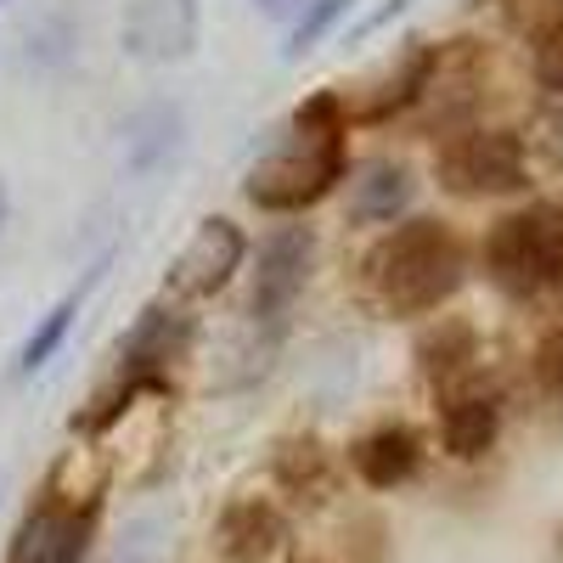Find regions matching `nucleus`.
Here are the masks:
<instances>
[{
    "instance_id": "nucleus-9",
    "label": "nucleus",
    "mask_w": 563,
    "mask_h": 563,
    "mask_svg": "<svg viewBox=\"0 0 563 563\" xmlns=\"http://www.w3.org/2000/svg\"><path fill=\"white\" fill-rule=\"evenodd\" d=\"M434 63H440V52L429 40H406V52L372 79V85H361L355 97L344 102V113H350V124H384V119H395V113H406L422 90H429V79H434Z\"/></svg>"
},
{
    "instance_id": "nucleus-16",
    "label": "nucleus",
    "mask_w": 563,
    "mask_h": 563,
    "mask_svg": "<svg viewBox=\"0 0 563 563\" xmlns=\"http://www.w3.org/2000/svg\"><path fill=\"white\" fill-rule=\"evenodd\" d=\"M74 316H79V294H63V299H57L52 310L40 316V327H34V333H29V344H23L18 366H23V372H40L45 361H52V355L63 350V339H68Z\"/></svg>"
},
{
    "instance_id": "nucleus-18",
    "label": "nucleus",
    "mask_w": 563,
    "mask_h": 563,
    "mask_svg": "<svg viewBox=\"0 0 563 563\" xmlns=\"http://www.w3.org/2000/svg\"><path fill=\"white\" fill-rule=\"evenodd\" d=\"M350 7H355V0H310V12H305V18L294 23V34H288V57H305L310 45H316L327 29H333Z\"/></svg>"
},
{
    "instance_id": "nucleus-6",
    "label": "nucleus",
    "mask_w": 563,
    "mask_h": 563,
    "mask_svg": "<svg viewBox=\"0 0 563 563\" xmlns=\"http://www.w3.org/2000/svg\"><path fill=\"white\" fill-rule=\"evenodd\" d=\"M243 254H249V243H243L238 220H225V214L198 220V231L186 238V249L169 265V282H164L169 299H209V294H220L231 282V271L243 265Z\"/></svg>"
},
{
    "instance_id": "nucleus-3",
    "label": "nucleus",
    "mask_w": 563,
    "mask_h": 563,
    "mask_svg": "<svg viewBox=\"0 0 563 563\" xmlns=\"http://www.w3.org/2000/svg\"><path fill=\"white\" fill-rule=\"evenodd\" d=\"M485 271L507 299H541L563 282V203H530L485 231Z\"/></svg>"
},
{
    "instance_id": "nucleus-19",
    "label": "nucleus",
    "mask_w": 563,
    "mask_h": 563,
    "mask_svg": "<svg viewBox=\"0 0 563 563\" xmlns=\"http://www.w3.org/2000/svg\"><path fill=\"white\" fill-rule=\"evenodd\" d=\"M501 12L512 18V29H525L530 40L563 29V0H501Z\"/></svg>"
},
{
    "instance_id": "nucleus-5",
    "label": "nucleus",
    "mask_w": 563,
    "mask_h": 563,
    "mask_svg": "<svg viewBox=\"0 0 563 563\" xmlns=\"http://www.w3.org/2000/svg\"><path fill=\"white\" fill-rule=\"evenodd\" d=\"M90 525H97V501H68L45 490L29 507V519L18 525L7 563H85Z\"/></svg>"
},
{
    "instance_id": "nucleus-13",
    "label": "nucleus",
    "mask_w": 563,
    "mask_h": 563,
    "mask_svg": "<svg viewBox=\"0 0 563 563\" xmlns=\"http://www.w3.org/2000/svg\"><path fill=\"white\" fill-rule=\"evenodd\" d=\"M282 541H288V519H282L271 501H260V496L231 501L220 512V552L231 563H265Z\"/></svg>"
},
{
    "instance_id": "nucleus-20",
    "label": "nucleus",
    "mask_w": 563,
    "mask_h": 563,
    "mask_svg": "<svg viewBox=\"0 0 563 563\" xmlns=\"http://www.w3.org/2000/svg\"><path fill=\"white\" fill-rule=\"evenodd\" d=\"M536 384L547 395H563V327H552V333L536 344Z\"/></svg>"
},
{
    "instance_id": "nucleus-7",
    "label": "nucleus",
    "mask_w": 563,
    "mask_h": 563,
    "mask_svg": "<svg viewBox=\"0 0 563 563\" xmlns=\"http://www.w3.org/2000/svg\"><path fill=\"white\" fill-rule=\"evenodd\" d=\"M310 265H316V231L310 225H276L271 238L260 243V260H254L249 310L260 321L288 316V305L305 294V282H310Z\"/></svg>"
},
{
    "instance_id": "nucleus-1",
    "label": "nucleus",
    "mask_w": 563,
    "mask_h": 563,
    "mask_svg": "<svg viewBox=\"0 0 563 563\" xmlns=\"http://www.w3.org/2000/svg\"><path fill=\"white\" fill-rule=\"evenodd\" d=\"M350 113L339 90H316L305 97L282 130L276 147L249 169V203L265 214H305L310 203H321L350 169Z\"/></svg>"
},
{
    "instance_id": "nucleus-11",
    "label": "nucleus",
    "mask_w": 563,
    "mask_h": 563,
    "mask_svg": "<svg viewBox=\"0 0 563 563\" xmlns=\"http://www.w3.org/2000/svg\"><path fill=\"white\" fill-rule=\"evenodd\" d=\"M350 462H355L361 485L395 490V485H406L417 467H422V440L406 429V422H384V429H372L366 440L350 445Z\"/></svg>"
},
{
    "instance_id": "nucleus-8",
    "label": "nucleus",
    "mask_w": 563,
    "mask_h": 563,
    "mask_svg": "<svg viewBox=\"0 0 563 563\" xmlns=\"http://www.w3.org/2000/svg\"><path fill=\"white\" fill-rule=\"evenodd\" d=\"M198 45V0H130L124 52L141 63H180Z\"/></svg>"
},
{
    "instance_id": "nucleus-21",
    "label": "nucleus",
    "mask_w": 563,
    "mask_h": 563,
    "mask_svg": "<svg viewBox=\"0 0 563 563\" xmlns=\"http://www.w3.org/2000/svg\"><path fill=\"white\" fill-rule=\"evenodd\" d=\"M536 79L547 90H563V29H552V34L536 40Z\"/></svg>"
},
{
    "instance_id": "nucleus-15",
    "label": "nucleus",
    "mask_w": 563,
    "mask_h": 563,
    "mask_svg": "<svg viewBox=\"0 0 563 563\" xmlns=\"http://www.w3.org/2000/svg\"><path fill=\"white\" fill-rule=\"evenodd\" d=\"M417 361H422V372H429L434 384H451L456 372H467V361H474V327L467 321H440L434 333H422Z\"/></svg>"
},
{
    "instance_id": "nucleus-14",
    "label": "nucleus",
    "mask_w": 563,
    "mask_h": 563,
    "mask_svg": "<svg viewBox=\"0 0 563 563\" xmlns=\"http://www.w3.org/2000/svg\"><path fill=\"white\" fill-rule=\"evenodd\" d=\"M440 434H445V451L462 456V462L485 456V451L496 445V434H501V406H496V395H456V400L445 406V417H440Z\"/></svg>"
},
{
    "instance_id": "nucleus-10",
    "label": "nucleus",
    "mask_w": 563,
    "mask_h": 563,
    "mask_svg": "<svg viewBox=\"0 0 563 563\" xmlns=\"http://www.w3.org/2000/svg\"><path fill=\"white\" fill-rule=\"evenodd\" d=\"M192 350V316L180 310V299H158L135 316V327L119 344V372H135V378H164L169 361H180Z\"/></svg>"
},
{
    "instance_id": "nucleus-22",
    "label": "nucleus",
    "mask_w": 563,
    "mask_h": 563,
    "mask_svg": "<svg viewBox=\"0 0 563 563\" xmlns=\"http://www.w3.org/2000/svg\"><path fill=\"white\" fill-rule=\"evenodd\" d=\"M7 214H12V198H7V180H0V225H7Z\"/></svg>"
},
{
    "instance_id": "nucleus-4",
    "label": "nucleus",
    "mask_w": 563,
    "mask_h": 563,
    "mask_svg": "<svg viewBox=\"0 0 563 563\" xmlns=\"http://www.w3.org/2000/svg\"><path fill=\"white\" fill-rule=\"evenodd\" d=\"M434 175L456 198H501L530 186V158L512 130H462L440 147Z\"/></svg>"
},
{
    "instance_id": "nucleus-17",
    "label": "nucleus",
    "mask_w": 563,
    "mask_h": 563,
    "mask_svg": "<svg viewBox=\"0 0 563 563\" xmlns=\"http://www.w3.org/2000/svg\"><path fill=\"white\" fill-rule=\"evenodd\" d=\"M321 467H327V456H321V440H282L276 445V479L282 485H294V490H305V485H316L321 479Z\"/></svg>"
},
{
    "instance_id": "nucleus-2",
    "label": "nucleus",
    "mask_w": 563,
    "mask_h": 563,
    "mask_svg": "<svg viewBox=\"0 0 563 563\" xmlns=\"http://www.w3.org/2000/svg\"><path fill=\"white\" fill-rule=\"evenodd\" d=\"M467 276V254L445 220H406L372 249L366 282L389 316H429L440 310Z\"/></svg>"
},
{
    "instance_id": "nucleus-12",
    "label": "nucleus",
    "mask_w": 563,
    "mask_h": 563,
    "mask_svg": "<svg viewBox=\"0 0 563 563\" xmlns=\"http://www.w3.org/2000/svg\"><path fill=\"white\" fill-rule=\"evenodd\" d=\"M417 192V180L400 158H366L350 180V220L361 225H384V220H400L406 203Z\"/></svg>"
}]
</instances>
